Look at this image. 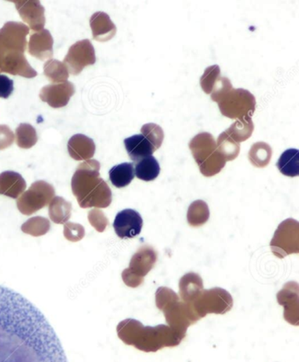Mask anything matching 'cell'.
<instances>
[{
  "label": "cell",
  "mask_w": 299,
  "mask_h": 362,
  "mask_svg": "<svg viewBox=\"0 0 299 362\" xmlns=\"http://www.w3.org/2000/svg\"><path fill=\"white\" fill-rule=\"evenodd\" d=\"M0 362H68L44 315L4 286H0Z\"/></svg>",
  "instance_id": "6da1fadb"
},
{
  "label": "cell",
  "mask_w": 299,
  "mask_h": 362,
  "mask_svg": "<svg viewBox=\"0 0 299 362\" xmlns=\"http://www.w3.org/2000/svg\"><path fill=\"white\" fill-rule=\"evenodd\" d=\"M99 170V162L90 159L79 165L72 177V192L83 209H104L111 204V191L100 178Z\"/></svg>",
  "instance_id": "7a4b0ae2"
},
{
  "label": "cell",
  "mask_w": 299,
  "mask_h": 362,
  "mask_svg": "<svg viewBox=\"0 0 299 362\" xmlns=\"http://www.w3.org/2000/svg\"><path fill=\"white\" fill-rule=\"evenodd\" d=\"M117 332L120 339L127 345L147 353L157 352L165 346H178L185 338L166 325L144 327L140 322L133 320L121 322Z\"/></svg>",
  "instance_id": "3957f363"
},
{
  "label": "cell",
  "mask_w": 299,
  "mask_h": 362,
  "mask_svg": "<svg viewBox=\"0 0 299 362\" xmlns=\"http://www.w3.org/2000/svg\"><path fill=\"white\" fill-rule=\"evenodd\" d=\"M189 147L204 176H214L224 168L226 160L219 151L214 137L210 133L197 134L190 140Z\"/></svg>",
  "instance_id": "277c9868"
},
{
  "label": "cell",
  "mask_w": 299,
  "mask_h": 362,
  "mask_svg": "<svg viewBox=\"0 0 299 362\" xmlns=\"http://www.w3.org/2000/svg\"><path fill=\"white\" fill-rule=\"evenodd\" d=\"M255 98L245 89H232L219 103L221 114L231 119L252 117L255 110Z\"/></svg>",
  "instance_id": "5b68a950"
},
{
  "label": "cell",
  "mask_w": 299,
  "mask_h": 362,
  "mask_svg": "<svg viewBox=\"0 0 299 362\" xmlns=\"http://www.w3.org/2000/svg\"><path fill=\"white\" fill-rule=\"evenodd\" d=\"M55 188L46 181L38 180L31 185L30 189L24 192L17 200L18 209L23 215L30 216L39 211L55 197Z\"/></svg>",
  "instance_id": "8992f818"
},
{
  "label": "cell",
  "mask_w": 299,
  "mask_h": 362,
  "mask_svg": "<svg viewBox=\"0 0 299 362\" xmlns=\"http://www.w3.org/2000/svg\"><path fill=\"white\" fill-rule=\"evenodd\" d=\"M157 252L152 247L142 246L133 256L130 267L123 271L122 279L128 287H138L143 282V277L153 269L157 262Z\"/></svg>",
  "instance_id": "52a82bcc"
},
{
  "label": "cell",
  "mask_w": 299,
  "mask_h": 362,
  "mask_svg": "<svg viewBox=\"0 0 299 362\" xmlns=\"http://www.w3.org/2000/svg\"><path fill=\"white\" fill-rule=\"evenodd\" d=\"M96 63L94 47L88 39L74 43L68 49L67 56L63 60L68 74H80L86 66Z\"/></svg>",
  "instance_id": "ba28073f"
},
{
  "label": "cell",
  "mask_w": 299,
  "mask_h": 362,
  "mask_svg": "<svg viewBox=\"0 0 299 362\" xmlns=\"http://www.w3.org/2000/svg\"><path fill=\"white\" fill-rule=\"evenodd\" d=\"M293 219H288L281 223L271 242L273 252L277 250L276 256L283 257L291 252H298V223L293 226Z\"/></svg>",
  "instance_id": "9c48e42d"
},
{
  "label": "cell",
  "mask_w": 299,
  "mask_h": 362,
  "mask_svg": "<svg viewBox=\"0 0 299 362\" xmlns=\"http://www.w3.org/2000/svg\"><path fill=\"white\" fill-rule=\"evenodd\" d=\"M143 220L139 212L133 209H124L117 214L114 228L117 236L121 240H130L138 236L142 231Z\"/></svg>",
  "instance_id": "30bf717a"
},
{
  "label": "cell",
  "mask_w": 299,
  "mask_h": 362,
  "mask_svg": "<svg viewBox=\"0 0 299 362\" xmlns=\"http://www.w3.org/2000/svg\"><path fill=\"white\" fill-rule=\"evenodd\" d=\"M30 28L20 23L9 21L0 30V41L10 52H25Z\"/></svg>",
  "instance_id": "8fae6325"
},
{
  "label": "cell",
  "mask_w": 299,
  "mask_h": 362,
  "mask_svg": "<svg viewBox=\"0 0 299 362\" xmlns=\"http://www.w3.org/2000/svg\"><path fill=\"white\" fill-rule=\"evenodd\" d=\"M25 23L28 24L31 30L39 32L45 26V9L37 0H16L12 1Z\"/></svg>",
  "instance_id": "7c38bea8"
},
{
  "label": "cell",
  "mask_w": 299,
  "mask_h": 362,
  "mask_svg": "<svg viewBox=\"0 0 299 362\" xmlns=\"http://www.w3.org/2000/svg\"><path fill=\"white\" fill-rule=\"evenodd\" d=\"M75 92L72 83L66 81L59 84H52L44 86L39 92V98L50 107L59 108L67 106L71 98Z\"/></svg>",
  "instance_id": "4fadbf2b"
},
{
  "label": "cell",
  "mask_w": 299,
  "mask_h": 362,
  "mask_svg": "<svg viewBox=\"0 0 299 362\" xmlns=\"http://www.w3.org/2000/svg\"><path fill=\"white\" fill-rule=\"evenodd\" d=\"M0 72H5V74L14 76H21V77L27 78H33L37 76V72L28 63L24 53L18 52L6 54Z\"/></svg>",
  "instance_id": "5bb4252c"
},
{
  "label": "cell",
  "mask_w": 299,
  "mask_h": 362,
  "mask_svg": "<svg viewBox=\"0 0 299 362\" xmlns=\"http://www.w3.org/2000/svg\"><path fill=\"white\" fill-rule=\"evenodd\" d=\"M53 45L51 34L49 30H43L30 35L28 52L31 56L42 61L51 59L54 55Z\"/></svg>",
  "instance_id": "9a60e30c"
},
{
  "label": "cell",
  "mask_w": 299,
  "mask_h": 362,
  "mask_svg": "<svg viewBox=\"0 0 299 362\" xmlns=\"http://www.w3.org/2000/svg\"><path fill=\"white\" fill-rule=\"evenodd\" d=\"M95 151L94 141L83 134H77L68 140V154L75 160H90L94 156Z\"/></svg>",
  "instance_id": "2e32d148"
},
{
  "label": "cell",
  "mask_w": 299,
  "mask_h": 362,
  "mask_svg": "<svg viewBox=\"0 0 299 362\" xmlns=\"http://www.w3.org/2000/svg\"><path fill=\"white\" fill-rule=\"evenodd\" d=\"M90 25L93 38L99 42H107L116 34L117 28L106 13L97 12L91 17Z\"/></svg>",
  "instance_id": "e0dca14e"
},
{
  "label": "cell",
  "mask_w": 299,
  "mask_h": 362,
  "mask_svg": "<svg viewBox=\"0 0 299 362\" xmlns=\"http://www.w3.org/2000/svg\"><path fill=\"white\" fill-rule=\"evenodd\" d=\"M27 183L20 173L6 171L0 175V194L18 199L26 190Z\"/></svg>",
  "instance_id": "ac0fdd59"
},
{
  "label": "cell",
  "mask_w": 299,
  "mask_h": 362,
  "mask_svg": "<svg viewBox=\"0 0 299 362\" xmlns=\"http://www.w3.org/2000/svg\"><path fill=\"white\" fill-rule=\"evenodd\" d=\"M124 144L126 150L133 162H139L142 158L153 156L156 151L152 144L142 134L126 139Z\"/></svg>",
  "instance_id": "d6986e66"
},
{
  "label": "cell",
  "mask_w": 299,
  "mask_h": 362,
  "mask_svg": "<svg viewBox=\"0 0 299 362\" xmlns=\"http://www.w3.org/2000/svg\"><path fill=\"white\" fill-rule=\"evenodd\" d=\"M179 288L183 301L190 303L203 291V281L199 274L190 273L182 278Z\"/></svg>",
  "instance_id": "ffe728a7"
},
{
  "label": "cell",
  "mask_w": 299,
  "mask_h": 362,
  "mask_svg": "<svg viewBox=\"0 0 299 362\" xmlns=\"http://www.w3.org/2000/svg\"><path fill=\"white\" fill-rule=\"evenodd\" d=\"M135 176V165L132 163H122V164L114 166L109 171L111 182L118 188L128 186Z\"/></svg>",
  "instance_id": "44dd1931"
},
{
  "label": "cell",
  "mask_w": 299,
  "mask_h": 362,
  "mask_svg": "<svg viewBox=\"0 0 299 362\" xmlns=\"http://www.w3.org/2000/svg\"><path fill=\"white\" fill-rule=\"evenodd\" d=\"M276 166L283 175L288 177L298 176L299 151L298 149H288L283 151L276 163Z\"/></svg>",
  "instance_id": "7402d4cb"
},
{
  "label": "cell",
  "mask_w": 299,
  "mask_h": 362,
  "mask_svg": "<svg viewBox=\"0 0 299 362\" xmlns=\"http://www.w3.org/2000/svg\"><path fill=\"white\" fill-rule=\"evenodd\" d=\"M161 168L159 163L154 156H150L137 162L135 175L137 178L144 181H152L159 176Z\"/></svg>",
  "instance_id": "603a6c76"
},
{
  "label": "cell",
  "mask_w": 299,
  "mask_h": 362,
  "mask_svg": "<svg viewBox=\"0 0 299 362\" xmlns=\"http://www.w3.org/2000/svg\"><path fill=\"white\" fill-rule=\"evenodd\" d=\"M72 205L63 197H54L49 206V217L54 223L64 224L70 220Z\"/></svg>",
  "instance_id": "cb8c5ba5"
},
{
  "label": "cell",
  "mask_w": 299,
  "mask_h": 362,
  "mask_svg": "<svg viewBox=\"0 0 299 362\" xmlns=\"http://www.w3.org/2000/svg\"><path fill=\"white\" fill-rule=\"evenodd\" d=\"M254 132V123L251 117L237 119V121L230 127L226 132L236 143L243 142L250 139Z\"/></svg>",
  "instance_id": "d4e9b609"
},
{
  "label": "cell",
  "mask_w": 299,
  "mask_h": 362,
  "mask_svg": "<svg viewBox=\"0 0 299 362\" xmlns=\"http://www.w3.org/2000/svg\"><path fill=\"white\" fill-rule=\"evenodd\" d=\"M271 156V147L267 143L258 142L252 146L248 153V158L255 168H262L269 165Z\"/></svg>",
  "instance_id": "484cf974"
},
{
  "label": "cell",
  "mask_w": 299,
  "mask_h": 362,
  "mask_svg": "<svg viewBox=\"0 0 299 362\" xmlns=\"http://www.w3.org/2000/svg\"><path fill=\"white\" fill-rule=\"evenodd\" d=\"M68 71L66 65L59 60L49 59L44 64V75L52 83L59 84L68 81Z\"/></svg>",
  "instance_id": "4316f807"
},
{
  "label": "cell",
  "mask_w": 299,
  "mask_h": 362,
  "mask_svg": "<svg viewBox=\"0 0 299 362\" xmlns=\"http://www.w3.org/2000/svg\"><path fill=\"white\" fill-rule=\"evenodd\" d=\"M210 211L207 204L203 201H196L190 204L187 219L190 226L199 227L207 222Z\"/></svg>",
  "instance_id": "83f0119b"
},
{
  "label": "cell",
  "mask_w": 299,
  "mask_h": 362,
  "mask_svg": "<svg viewBox=\"0 0 299 362\" xmlns=\"http://www.w3.org/2000/svg\"><path fill=\"white\" fill-rule=\"evenodd\" d=\"M16 140L18 146L21 149H30L37 143V133L33 126L21 123L16 129Z\"/></svg>",
  "instance_id": "f1b7e54d"
},
{
  "label": "cell",
  "mask_w": 299,
  "mask_h": 362,
  "mask_svg": "<svg viewBox=\"0 0 299 362\" xmlns=\"http://www.w3.org/2000/svg\"><path fill=\"white\" fill-rule=\"evenodd\" d=\"M216 144L226 161L233 160L240 153V144L232 139L226 132L219 135Z\"/></svg>",
  "instance_id": "f546056e"
},
{
  "label": "cell",
  "mask_w": 299,
  "mask_h": 362,
  "mask_svg": "<svg viewBox=\"0 0 299 362\" xmlns=\"http://www.w3.org/2000/svg\"><path fill=\"white\" fill-rule=\"evenodd\" d=\"M50 227L51 226H50L49 220L45 217L35 216L23 224L21 230L33 237H41L49 233Z\"/></svg>",
  "instance_id": "4dcf8cb0"
},
{
  "label": "cell",
  "mask_w": 299,
  "mask_h": 362,
  "mask_svg": "<svg viewBox=\"0 0 299 362\" xmlns=\"http://www.w3.org/2000/svg\"><path fill=\"white\" fill-rule=\"evenodd\" d=\"M140 132L142 135L152 144L154 150L157 151L161 148L164 139V133L159 125L156 123H147L142 127Z\"/></svg>",
  "instance_id": "1f68e13d"
},
{
  "label": "cell",
  "mask_w": 299,
  "mask_h": 362,
  "mask_svg": "<svg viewBox=\"0 0 299 362\" xmlns=\"http://www.w3.org/2000/svg\"><path fill=\"white\" fill-rule=\"evenodd\" d=\"M221 68L219 65H212L211 67L207 68L203 76L200 78L201 88L207 94H211L216 81L219 77H221Z\"/></svg>",
  "instance_id": "d6a6232c"
},
{
  "label": "cell",
  "mask_w": 299,
  "mask_h": 362,
  "mask_svg": "<svg viewBox=\"0 0 299 362\" xmlns=\"http://www.w3.org/2000/svg\"><path fill=\"white\" fill-rule=\"evenodd\" d=\"M63 234L67 240L78 242L84 238L85 230L81 224L67 222L64 223Z\"/></svg>",
  "instance_id": "836d02e7"
},
{
  "label": "cell",
  "mask_w": 299,
  "mask_h": 362,
  "mask_svg": "<svg viewBox=\"0 0 299 362\" xmlns=\"http://www.w3.org/2000/svg\"><path fill=\"white\" fill-rule=\"evenodd\" d=\"M232 89L233 86L228 78L219 77L211 93L212 100L219 103L222 98Z\"/></svg>",
  "instance_id": "e575fe53"
},
{
  "label": "cell",
  "mask_w": 299,
  "mask_h": 362,
  "mask_svg": "<svg viewBox=\"0 0 299 362\" xmlns=\"http://www.w3.org/2000/svg\"><path fill=\"white\" fill-rule=\"evenodd\" d=\"M90 223L95 228L99 233H103L108 226V220L104 213L98 209H92L88 214Z\"/></svg>",
  "instance_id": "d590c367"
},
{
  "label": "cell",
  "mask_w": 299,
  "mask_h": 362,
  "mask_svg": "<svg viewBox=\"0 0 299 362\" xmlns=\"http://www.w3.org/2000/svg\"><path fill=\"white\" fill-rule=\"evenodd\" d=\"M14 136L12 129L6 125H0V150H5L10 147L14 142Z\"/></svg>",
  "instance_id": "8d00e7d4"
},
{
  "label": "cell",
  "mask_w": 299,
  "mask_h": 362,
  "mask_svg": "<svg viewBox=\"0 0 299 362\" xmlns=\"http://www.w3.org/2000/svg\"><path fill=\"white\" fill-rule=\"evenodd\" d=\"M13 92V81L5 75H0V98L8 99Z\"/></svg>",
  "instance_id": "74e56055"
},
{
  "label": "cell",
  "mask_w": 299,
  "mask_h": 362,
  "mask_svg": "<svg viewBox=\"0 0 299 362\" xmlns=\"http://www.w3.org/2000/svg\"><path fill=\"white\" fill-rule=\"evenodd\" d=\"M8 52H12L8 50V49L6 48L5 45H3L1 42H0V70H1V65L4 61V59H5V57L6 56V54Z\"/></svg>",
  "instance_id": "f35d334b"
}]
</instances>
